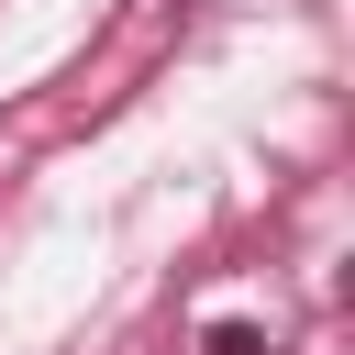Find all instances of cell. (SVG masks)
<instances>
[{"mask_svg": "<svg viewBox=\"0 0 355 355\" xmlns=\"http://www.w3.org/2000/svg\"><path fill=\"white\" fill-rule=\"evenodd\" d=\"M211 355H266V333L255 322H211Z\"/></svg>", "mask_w": 355, "mask_h": 355, "instance_id": "1", "label": "cell"}]
</instances>
